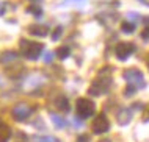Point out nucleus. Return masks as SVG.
Returning a JSON list of instances; mask_svg holds the SVG:
<instances>
[{"instance_id":"5","label":"nucleus","mask_w":149,"mask_h":142,"mask_svg":"<svg viewBox=\"0 0 149 142\" xmlns=\"http://www.w3.org/2000/svg\"><path fill=\"white\" fill-rule=\"evenodd\" d=\"M110 130V122L105 114H99L93 122V133L94 134H104Z\"/></svg>"},{"instance_id":"15","label":"nucleus","mask_w":149,"mask_h":142,"mask_svg":"<svg viewBox=\"0 0 149 142\" xmlns=\"http://www.w3.org/2000/svg\"><path fill=\"white\" fill-rule=\"evenodd\" d=\"M121 30H123L124 33L130 34L132 31L135 30V22H123V23H121Z\"/></svg>"},{"instance_id":"13","label":"nucleus","mask_w":149,"mask_h":142,"mask_svg":"<svg viewBox=\"0 0 149 142\" xmlns=\"http://www.w3.org/2000/svg\"><path fill=\"white\" fill-rule=\"evenodd\" d=\"M57 106H58V109H61V111L68 112V111H69V101H68L66 97L60 95L58 99H57Z\"/></svg>"},{"instance_id":"26","label":"nucleus","mask_w":149,"mask_h":142,"mask_svg":"<svg viewBox=\"0 0 149 142\" xmlns=\"http://www.w3.org/2000/svg\"><path fill=\"white\" fill-rule=\"evenodd\" d=\"M99 142H111L110 139H102V141H99Z\"/></svg>"},{"instance_id":"4","label":"nucleus","mask_w":149,"mask_h":142,"mask_svg":"<svg viewBox=\"0 0 149 142\" xmlns=\"http://www.w3.org/2000/svg\"><path fill=\"white\" fill-rule=\"evenodd\" d=\"M22 44H25L27 47H24V55L27 56L29 59L31 61H35V59H38L39 58V55L42 53V47L41 44H38V42H27V41H22Z\"/></svg>"},{"instance_id":"22","label":"nucleus","mask_w":149,"mask_h":142,"mask_svg":"<svg viewBox=\"0 0 149 142\" xmlns=\"http://www.w3.org/2000/svg\"><path fill=\"white\" fill-rule=\"evenodd\" d=\"M77 142H90V137L85 136V134H80V136L77 137Z\"/></svg>"},{"instance_id":"17","label":"nucleus","mask_w":149,"mask_h":142,"mask_svg":"<svg viewBox=\"0 0 149 142\" xmlns=\"http://www.w3.org/2000/svg\"><path fill=\"white\" fill-rule=\"evenodd\" d=\"M54 56H55V53H54V52H44L42 61H44L46 64H50V63H52V59H54Z\"/></svg>"},{"instance_id":"1","label":"nucleus","mask_w":149,"mask_h":142,"mask_svg":"<svg viewBox=\"0 0 149 142\" xmlns=\"http://www.w3.org/2000/svg\"><path fill=\"white\" fill-rule=\"evenodd\" d=\"M108 69H102L99 74V78L93 83V86L88 89V94L90 95H100L104 92H108V89L111 86V77L110 72H107Z\"/></svg>"},{"instance_id":"14","label":"nucleus","mask_w":149,"mask_h":142,"mask_svg":"<svg viewBox=\"0 0 149 142\" xmlns=\"http://www.w3.org/2000/svg\"><path fill=\"white\" fill-rule=\"evenodd\" d=\"M71 53V48L68 47V45H63V47H60L58 50H57V56L60 59H64V58H68Z\"/></svg>"},{"instance_id":"16","label":"nucleus","mask_w":149,"mask_h":142,"mask_svg":"<svg viewBox=\"0 0 149 142\" xmlns=\"http://www.w3.org/2000/svg\"><path fill=\"white\" fill-rule=\"evenodd\" d=\"M33 142H60V141L54 136H36L33 137Z\"/></svg>"},{"instance_id":"7","label":"nucleus","mask_w":149,"mask_h":142,"mask_svg":"<svg viewBox=\"0 0 149 142\" xmlns=\"http://www.w3.org/2000/svg\"><path fill=\"white\" fill-rule=\"evenodd\" d=\"M116 56H118V59L121 61H126L129 56H130L132 53L135 52V45L130 42H121L116 45Z\"/></svg>"},{"instance_id":"18","label":"nucleus","mask_w":149,"mask_h":142,"mask_svg":"<svg viewBox=\"0 0 149 142\" xmlns=\"http://www.w3.org/2000/svg\"><path fill=\"white\" fill-rule=\"evenodd\" d=\"M61 33H63V28L61 27H57L54 30V33H52V41H58L61 38Z\"/></svg>"},{"instance_id":"11","label":"nucleus","mask_w":149,"mask_h":142,"mask_svg":"<svg viewBox=\"0 0 149 142\" xmlns=\"http://www.w3.org/2000/svg\"><path fill=\"white\" fill-rule=\"evenodd\" d=\"M16 59H17V53H16V52H5V53L0 55V63L2 64L14 63Z\"/></svg>"},{"instance_id":"6","label":"nucleus","mask_w":149,"mask_h":142,"mask_svg":"<svg viewBox=\"0 0 149 142\" xmlns=\"http://www.w3.org/2000/svg\"><path fill=\"white\" fill-rule=\"evenodd\" d=\"M13 117L17 122H24V120H27L30 117V114H31V108L29 106L27 103H17L16 106L13 108Z\"/></svg>"},{"instance_id":"27","label":"nucleus","mask_w":149,"mask_h":142,"mask_svg":"<svg viewBox=\"0 0 149 142\" xmlns=\"http://www.w3.org/2000/svg\"><path fill=\"white\" fill-rule=\"evenodd\" d=\"M0 84H2V80H0Z\"/></svg>"},{"instance_id":"24","label":"nucleus","mask_w":149,"mask_h":142,"mask_svg":"<svg viewBox=\"0 0 149 142\" xmlns=\"http://www.w3.org/2000/svg\"><path fill=\"white\" fill-rule=\"evenodd\" d=\"M72 122H74V125H75V127H83V123H82V122H79L77 117H75V119L72 120Z\"/></svg>"},{"instance_id":"10","label":"nucleus","mask_w":149,"mask_h":142,"mask_svg":"<svg viewBox=\"0 0 149 142\" xmlns=\"http://www.w3.org/2000/svg\"><path fill=\"white\" fill-rule=\"evenodd\" d=\"M11 136V130L8 125H5V122L0 120V142H8Z\"/></svg>"},{"instance_id":"21","label":"nucleus","mask_w":149,"mask_h":142,"mask_svg":"<svg viewBox=\"0 0 149 142\" xmlns=\"http://www.w3.org/2000/svg\"><path fill=\"white\" fill-rule=\"evenodd\" d=\"M135 91H136V89H135L134 86H130V84H129V86L126 88V91H124V95H126V97H129V95H132V94H134Z\"/></svg>"},{"instance_id":"25","label":"nucleus","mask_w":149,"mask_h":142,"mask_svg":"<svg viewBox=\"0 0 149 142\" xmlns=\"http://www.w3.org/2000/svg\"><path fill=\"white\" fill-rule=\"evenodd\" d=\"M136 17H138V16H136L135 13H129V14H127V19H129V20H130V19H136Z\"/></svg>"},{"instance_id":"8","label":"nucleus","mask_w":149,"mask_h":142,"mask_svg":"<svg viewBox=\"0 0 149 142\" xmlns=\"http://www.w3.org/2000/svg\"><path fill=\"white\" fill-rule=\"evenodd\" d=\"M116 119L121 125H127L129 122L132 120V112H130V108H124L121 109V111L116 114Z\"/></svg>"},{"instance_id":"3","label":"nucleus","mask_w":149,"mask_h":142,"mask_svg":"<svg viewBox=\"0 0 149 142\" xmlns=\"http://www.w3.org/2000/svg\"><path fill=\"white\" fill-rule=\"evenodd\" d=\"M96 111V105L94 101L88 100V99H79L77 100V112L82 119H88L94 114Z\"/></svg>"},{"instance_id":"19","label":"nucleus","mask_w":149,"mask_h":142,"mask_svg":"<svg viewBox=\"0 0 149 142\" xmlns=\"http://www.w3.org/2000/svg\"><path fill=\"white\" fill-rule=\"evenodd\" d=\"M14 142H29V137H27L25 133L19 131L17 134H16V139H14Z\"/></svg>"},{"instance_id":"20","label":"nucleus","mask_w":149,"mask_h":142,"mask_svg":"<svg viewBox=\"0 0 149 142\" xmlns=\"http://www.w3.org/2000/svg\"><path fill=\"white\" fill-rule=\"evenodd\" d=\"M29 13L35 14L36 17H38V16H41V14H42V10H41L39 6H30V8H29Z\"/></svg>"},{"instance_id":"2","label":"nucleus","mask_w":149,"mask_h":142,"mask_svg":"<svg viewBox=\"0 0 149 142\" xmlns=\"http://www.w3.org/2000/svg\"><path fill=\"white\" fill-rule=\"evenodd\" d=\"M124 80H126L130 86H134L135 89H143L146 86L144 77L138 69H127V70L124 72Z\"/></svg>"},{"instance_id":"23","label":"nucleus","mask_w":149,"mask_h":142,"mask_svg":"<svg viewBox=\"0 0 149 142\" xmlns=\"http://www.w3.org/2000/svg\"><path fill=\"white\" fill-rule=\"evenodd\" d=\"M141 39H144V41H149V28H146V30L141 33Z\"/></svg>"},{"instance_id":"12","label":"nucleus","mask_w":149,"mask_h":142,"mask_svg":"<svg viewBox=\"0 0 149 142\" xmlns=\"http://www.w3.org/2000/svg\"><path fill=\"white\" fill-rule=\"evenodd\" d=\"M50 120H52V123L55 125L57 128H64L68 125V122L63 119V117H60L57 114H54V112H50Z\"/></svg>"},{"instance_id":"9","label":"nucleus","mask_w":149,"mask_h":142,"mask_svg":"<svg viewBox=\"0 0 149 142\" xmlns=\"http://www.w3.org/2000/svg\"><path fill=\"white\" fill-rule=\"evenodd\" d=\"M29 33L33 34V36H38V38H44L47 34V28L42 27V25H31L29 28Z\"/></svg>"}]
</instances>
